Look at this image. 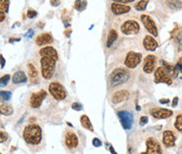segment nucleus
I'll use <instances>...</instances> for the list:
<instances>
[{
	"label": "nucleus",
	"mask_w": 182,
	"mask_h": 154,
	"mask_svg": "<svg viewBox=\"0 0 182 154\" xmlns=\"http://www.w3.org/2000/svg\"><path fill=\"white\" fill-rule=\"evenodd\" d=\"M23 139L30 146H39L43 140V132L39 125L30 124L23 129Z\"/></svg>",
	"instance_id": "f257e3e1"
},
{
	"label": "nucleus",
	"mask_w": 182,
	"mask_h": 154,
	"mask_svg": "<svg viewBox=\"0 0 182 154\" xmlns=\"http://www.w3.org/2000/svg\"><path fill=\"white\" fill-rule=\"evenodd\" d=\"M144 150L138 151L129 148V154H162L159 142L154 136H148L144 139Z\"/></svg>",
	"instance_id": "f03ea898"
},
{
	"label": "nucleus",
	"mask_w": 182,
	"mask_h": 154,
	"mask_svg": "<svg viewBox=\"0 0 182 154\" xmlns=\"http://www.w3.org/2000/svg\"><path fill=\"white\" fill-rule=\"evenodd\" d=\"M57 59L51 57H40L41 75L45 80L52 78L57 66Z\"/></svg>",
	"instance_id": "7ed1b4c3"
},
{
	"label": "nucleus",
	"mask_w": 182,
	"mask_h": 154,
	"mask_svg": "<svg viewBox=\"0 0 182 154\" xmlns=\"http://www.w3.org/2000/svg\"><path fill=\"white\" fill-rule=\"evenodd\" d=\"M130 73L125 68H116L111 73V75L109 76V84L110 87L119 86V85L126 83L129 79H130Z\"/></svg>",
	"instance_id": "20e7f679"
},
{
	"label": "nucleus",
	"mask_w": 182,
	"mask_h": 154,
	"mask_svg": "<svg viewBox=\"0 0 182 154\" xmlns=\"http://www.w3.org/2000/svg\"><path fill=\"white\" fill-rule=\"evenodd\" d=\"M139 23L134 19H127L120 25V31L123 35H136L139 33Z\"/></svg>",
	"instance_id": "39448f33"
},
{
	"label": "nucleus",
	"mask_w": 182,
	"mask_h": 154,
	"mask_svg": "<svg viewBox=\"0 0 182 154\" xmlns=\"http://www.w3.org/2000/svg\"><path fill=\"white\" fill-rule=\"evenodd\" d=\"M48 90L51 97L58 101H62L67 97V91L64 88V86L60 84L59 82H51L48 86Z\"/></svg>",
	"instance_id": "423d86ee"
},
{
	"label": "nucleus",
	"mask_w": 182,
	"mask_h": 154,
	"mask_svg": "<svg viewBox=\"0 0 182 154\" xmlns=\"http://www.w3.org/2000/svg\"><path fill=\"white\" fill-rule=\"evenodd\" d=\"M142 58V55L140 52H129L127 54L125 58V65L128 68H135L137 65L140 63Z\"/></svg>",
	"instance_id": "0eeeda50"
},
{
	"label": "nucleus",
	"mask_w": 182,
	"mask_h": 154,
	"mask_svg": "<svg viewBox=\"0 0 182 154\" xmlns=\"http://www.w3.org/2000/svg\"><path fill=\"white\" fill-rule=\"evenodd\" d=\"M64 145L67 149H75L79 145V137L75 132L67 130L64 133Z\"/></svg>",
	"instance_id": "6e6552de"
},
{
	"label": "nucleus",
	"mask_w": 182,
	"mask_h": 154,
	"mask_svg": "<svg viewBox=\"0 0 182 154\" xmlns=\"http://www.w3.org/2000/svg\"><path fill=\"white\" fill-rule=\"evenodd\" d=\"M140 19H141V22L144 23V27L147 28V31L154 37H157L158 36L157 26L155 24V21L152 19V17H150L149 15H141Z\"/></svg>",
	"instance_id": "1a4fd4ad"
},
{
	"label": "nucleus",
	"mask_w": 182,
	"mask_h": 154,
	"mask_svg": "<svg viewBox=\"0 0 182 154\" xmlns=\"http://www.w3.org/2000/svg\"><path fill=\"white\" fill-rule=\"evenodd\" d=\"M46 97H47V94H46L45 90H40V91H38V92H34V94H31L30 98V107H33V108L40 107L42 102H43Z\"/></svg>",
	"instance_id": "9d476101"
},
{
	"label": "nucleus",
	"mask_w": 182,
	"mask_h": 154,
	"mask_svg": "<svg viewBox=\"0 0 182 154\" xmlns=\"http://www.w3.org/2000/svg\"><path fill=\"white\" fill-rule=\"evenodd\" d=\"M117 115L123 128L126 130L131 129L132 125H133V114L128 111H118Z\"/></svg>",
	"instance_id": "9b49d317"
},
{
	"label": "nucleus",
	"mask_w": 182,
	"mask_h": 154,
	"mask_svg": "<svg viewBox=\"0 0 182 154\" xmlns=\"http://www.w3.org/2000/svg\"><path fill=\"white\" fill-rule=\"evenodd\" d=\"M155 82L156 83H167L168 85L172 84V79L168 76V73H165L164 68L162 66L158 67L156 70H155Z\"/></svg>",
	"instance_id": "f8f14e48"
},
{
	"label": "nucleus",
	"mask_w": 182,
	"mask_h": 154,
	"mask_svg": "<svg viewBox=\"0 0 182 154\" xmlns=\"http://www.w3.org/2000/svg\"><path fill=\"white\" fill-rule=\"evenodd\" d=\"M110 9H111V12L114 15H123L131 10V7L129 5L120 4L118 2H112Z\"/></svg>",
	"instance_id": "ddd939ff"
},
{
	"label": "nucleus",
	"mask_w": 182,
	"mask_h": 154,
	"mask_svg": "<svg viewBox=\"0 0 182 154\" xmlns=\"http://www.w3.org/2000/svg\"><path fill=\"white\" fill-rule=\"evenodd\" d=\"M39 56L40 57H51L55 59L59 60V54L58 50L54 48L52 46H44L39 50Z\"/></svg>",
	"instance_id": "4468645a"
},
{
	"label": "nucleus",
	"mask_w": 182,
	"mask_h": 154,
	"mask_svg": "<svg viewBox=\"0 0 182 154\" xmlns=\"http://www.w3.org/2000/svg\"><path fill=\"white\" fill-rule=\"evenodd\" d=\"M162 142L165 147H168V148L173 147L176 142V136H175V134H174V132L171 131V130H167V131L163 132Z\"/></svg>",
	"instance_id": "2eb2a0df"
},
{
	"label": "nucleus",
	"mask_w": 182,
	"mask_h": 154,
	"mask_svg": "<svg viewBox=\"0 0 182 154\" xmlns=\"http://www.w3.org/2000/svg\"><path fill=\"white\" fill-rule=\"evenodd\" d=\"M54 39H52V36L48 33H43L41 35L37 36L36 38V44L38 46H44V45H49L52 43Z\"/></svg>",
	"instance_id": "dca6fc26"
},
{
	"label": "nucleus",
	"mask_w": 182,
	"mask_h": 154,
	"mask_svg": "<svg viewBox=\"0 0 182 154\" xmlns=\"http://www.w3.org/2000/svg\"><path fill=\"white\" fill-rule=\"evenodd\" d=\"M155 63H156V57L153 55H149L144 60V71L147 73H151L155 68Z\"/></svg>",
	"instance_id": "f3484780"
},
{
	"label": "nucleus",
	"mask_w": 182,
	"mask_h": 154,
	"mask_svg": "<svg viewBox=\"0 0 182 154\" xmlns=\"http://www.w3.org/2000/svg\"><path fill=\"white\" fill-rule=\"evenodd\" d=\"M151 114L155 119H168L173 115V111L168 109H163V108H157L151 111Z\"/></svg>",
	"instance_id": "a211bd4d"
},
{
	"label": "nucleus",
	"mask_w": 182,
	"mask_h": 154,
	"mask_svg": "<svg viewBox=\"0 0 182 154\" xmlns=\"http://www.w3.org/2000/svg\"><path fill=\"white\" fill-rule=\"evenodd\" d=\"M142 44H144V48L147 50H149V52H153V50H155L158 47V42L153 38L152 36H149V35L144 38Z\"/></svg>",
	"instance_id": "6ab92c4d"
},
{
	"label": "nucleus",
	"mask_w": 182,
	"mask_h": 154,
	"mask_svg": "<svg viewBox=\"0 0 182 154\" xmlns=\"http://www.w3.org/2000/svg\"><path fill=\"white\" fill-rule=\"evenodd\" d=\"M129 97V92L127 90H119V91H116L114 94L112 95V102L114 104H117V103H120L123 101H125L128 99Z\"/></svg>",
	"instance_id": "aec40b11"
},
{
	"label": "nucleus",
	"mask_w": 182,
	"mask_h": 154,
	"mask_svg": "<svg viewBox=\"0 0 182 154\" xmlns=\"http://www.w3.org/2000/svg\"><path fill=\"white\" fill-rule=\"evenodd\" d=\"M12 81L14 84H21V83H25L27 81V77L26 73L23 70H18L13 75Z\"/></svg>",
	"instance_id": "412c9836"
},
{
	"label": "nucleus",
	"mask_w": 182,
	"mask_h": 154,
	"mask_svg": "<svg viewBox=\"0 0 182 154\" xmlns=\"http://www.w3.org/2000/svg\"><path fill=\"white\" fill-rule=\"evenodd\" d=\"M161 63H162V67L164 68L165 73H168V76L170 77L171 79H172V78H176V77H177L178 71H177V69H176L175 66L171 65L170 63L164 62V61H161Z\"/></svg>",
	"instance_id": "4be33fe9"
},
{
	"label": "nucleus",
	"mask_w": 182,
	"mask_h": 154,
	"mask_svg": "<svg viewBox=\"0 0 182 154\" xmlns=\"http://www.w3.org/2000/svg\"><path fill=\"white\" fill-rule=\"evenodd\" d=\"M117 37H118L117 31H115L114 28H111V30L109 31V34H108V36H107V42H106L107 47H111L112 44L114 43L115 41H116Z\"/></svg>",
	"instance_id": "5701e85b"
},
{
	"label": "nucleus",
	"mask_w": 182,
	"mask_h": 154,
	"mask_svg": "<svg viewBox=\"0 0 182 154\" xmlns=\"http://www.w3.org/2000/svg\"><path fill=\"white\" fill-rule=\"evenodd\" d=\"M27 69H28V76L31 81H36L38 80V76H39V71L37 69V67L33 63H28L27 64Z\"/></svg>",
	"instance_id": "b1692460"
},
{
	"label": "nucleus",
	"mask_w": 182,
	"mask_h": 154,
	"mask_svg": "<svg viewBox=\"0 0 182 154\" xmlns=\"http://www.w3.org/2000/svg\"><path fill=\"white\" fill-rule=\"evenodd\" d=\"M14 112V109L13 107L9 104H0V114H3V115H10L12 113Z\"/></svg>",
	"instance_id": "393cba45"
},
{
	"label": "nucleus",
	"mask_w": 182,
	"mask_h": 154,
	"mask_svg": "<svg viewBox=\"0 0 182 154\" xmlns=\"http://www.w3.org/2000/svg\"><path fill=\"white\" fill-rule=\"evenodd\" d=\"M81 125L84 127V128L90 130V131H93V127H92L90 119H89V118L87 115H82L81 116Z\"/></svg>",
	"instance_id": "a878e982"
},
{
	"label": "nucleus",
	"mask_w": 182,
	"mask_h": 154,
	"mask_svg": "<svg viewBox=\"0 0 182 154\" xmlns=\"http://www.w3.org/2000/svg\"><path fill=\"white\" fill-rule=\"evenodd\" d=\"M9 7H10V2L5 1V0H0V12L6 14L9 13Z\"/></svg>",
	"instance_id": "bb28decb"
},
{
	"label": "nucleus",
	"mask_w": 182,
	"mask_h": 154,
	"mask_svg": "<svg viewBox=\"0 0 182 154\" xmlns=\"http://www.w3.org/2000/svg\"><path fill=\"white\" fill-rule=\"evenodd\" d=\"M10 97H12V92L10 91H0V102L9 101Z\"/></svg>",
	"instance_id": "cd10ccee"
},
{
	"label": "nucleus",
	"mask_w": 182,
	"mask_h": 154,
	"mask_svg": "<svg viewBox=\"0 0 182 154\" xmlns=\"http://www.w3.org/2000/svg\"><path fill=\"white\" fill-rule=\"evenodd\" d=\"M175 128L178 130V131L182 132V113L181 114H178L177 118H176L175 121Z\"/></svg>",
	"instance_id": "c85d7f7f"
},
{
	"label": "nucleus",
	"mask_w": 182,
	"mask_h": 154,
	"mask_svg": "<svg viewBox=\"0 0 182 154\" xmlns=\"http://www.w3.org/2000/svg\"><path fill=\"white\" fill-rule=\"evenodd\" d=\"M168 5L170 7H172L173 10H179L182 7V2L181 1H168Z\"/></svg>",
	"instance_id": "c756f323"
},
{
	"label": "nucleus",
	"mask_w": 182,
	"mask_h": 154,
	"mask_svg": "<svg viewBox=\"0 0 182 154\" xmlns=\"http://www.w3.org/2000/svg\"><path fill=\"white\" fill-rule=\"evenodd\" d=\"M148 3H149V1H147V0H144V1H138L135 4V10H144L147 7Z\"/></svg>",
	"instance_id": "7c9ffc66"
},
{
	"label": "nucleus",
	"mask_w": 182,
	"mask_h": 154,
	"mask_svg": "<svg viewBox=\"0 0 182 154\" xmlns=\"http://www.w3.org/2000/svg\"><path fill=\"white\" fill-rule=\"evenodd\" d=\"M175 41H176V43H177V45L180 48H182V31H178L177 34H176V36H175Z\"/></svg>",
	"instance_id": "2f4dec72"
},
{
	"label": "nucleus",
	"mask_w": 182,
	"mask_h": 154,
	"mask_svg": "<svg viewBox=\"0 0 182 154\" xmlns=\"http://www.w3.org/2000/svg\"><path fill=\"white\" fill-rule=\"evenodd\" d=\"M86 4H87L86 1H76L75 3V7L78 10H80V12H81V10H85Z\"/></svg>",
	"instance_id": "473e14b6"
},
{
	"label": "nucleus",
	"mask_w": 182,
	"mask_h": 154,
	"mask_svg": "<svg viewBox=\"0 0 182 154\" xmlns=\"http://www.w3.org/2000/svg\"><path fill=\"white\" fill-rule=\"evenodd\" d=\"M10 75H5V76L2 77V78H0V87L6 86L10 82Z\"/></svg>",
	"instance_id": "72a5a7b5"
},
{
	"label": "nucleus",
	"mask_w": 182,
	"mask_h": 154,
	"mask_svg": "<svg viewBox=\"0 0 182 154\" xmlns=\"http://www.w3.org/2000/svg\"><path fill=\"white\" fill-rule=\"evenodd\" d=\"M7 139H9V135L6 132L0 131V143H4L5 140H7Z\"/></svg>",
	"instance_id": "f704fd0d"
},
{
	"label": "nucleus",
	"mask_w": 182,
	"mask_h": 154,
	"mask_svg": "<svg viewBox=\"0 0 182 154\" xmlns=\"http://www.w3.org/2000/svg\"><path fill=\"white\" fill-rule=\"evenodd\" d=\"M175 67H176V69H177V70H179L180 73H182V57L177 61V64H176Z\"/></svg>",
	"instance_id": "c9c22d12"
},
{
	"label": "nucleus",
	"mask_w": 182,
	"mask_h": 154,
	"mask_svg": "<svg viewBox=\"0 0 182 154\" xmlns=\"http://www.w3.org/2000/svg\"><path fill=\"white\" fill-rule=\"evenodd\" d=\"M72 109H75L76 111H80L83 109V106H82L80 103H73L72 104Z\"/></svg>",
	"instance_id": "e433bc0d"
},
{
	"label": "nucleus",
	"mask_w": 182,
	"mask_h": 154,
	"mask_svg": "<svg viewBox=\"0 0 182 154\" xmlns=\"http://www.w3.org/2000/svg\"><path fill=\"white\" fill-rule=\"evenodd\" d=\"M37 16V12L36 10H30L27 12V17L30 18V19H31V18H35Z\"/></svg>",
	"instance_id": "4c0bfd02"
},
{
	"label": "nucleus",
	"mask_w": 182,
	"mask_h": 154,
	"mask_svg": "<svg viewBox=\"0 0 182 154\" xmlns=\"http://www.w3.org/2000/svg\"><path fill=\"white\" fill-rule=\"evenodd\" d=\"M92 145L94 146V147H101L102 146V142L99 140V139H93V140H92Z\"/></svg>",
	"instance_id": "58836bf2"
},
{
	"label": "nucleus",
	"mask_w": 182,
	"mask_h": 154,
	"mask_svg": "<svg viewBox=\"0 0 182 154\" xmlns=\"http://www.w3.org/2000/svg\"><path fill=\"white\" fill-rule=\"evenodd\" d=\"M147 123H148V118H147V116H141L139 124H140L141 126H144V125H146Z\"/></svg>",
	"instance_id": "ea45409f"
},
{
	"label": "nucleus",
	"mask_w": 182,
	"mask_h": 154,
	"mask_svg": "<svg viewBox=\"0 0 182 154\" xmlns=\"http://www.w3.org/2000/svg\"><path fill=\"white\" fill-rule=\"evenodd\" d=\"M5 17H6V16H5V14H3V13L0 12V23L3 22V21L5 20Z\"/></svg>",
	"instance_id": "a19ab883"
},
{
	"label": "nucleus",
	"mask_w": 182,
	"mask_h": 154,
	"mask_svg": "<svg viewBox=\"0 0 182 154\" xmlns=\"http://www.w3.org/2000/svg\"><path fill=\"white\" fill-rule=\"evenodd\" d=\"M118 3H131L133 2V0H120V1H116Z\"/></svg>",
	"instance_id": "79ce46f5"
},
{
	"label": "nucleus",
	"mask_w": 182,
	"mask_h": 154,
	"mask_svg": "<svg viewBox=\"0 0 182 154\" xmlns=\"http://www.w3.org/2000/svg\"><path fill=\"white\" fill-rule=\"evenodd\" d=\"M170 102V101H168V99L165 100V99H162V100H160V103H161V104H168V103Z\"/></svg>",
	"instance_id": "37998d69"
},
{
	"label": "nucleus",
	"mask_w": 182,
	"mask_h": 154,
	"mask_svg": "<svg viewBox=\"0 0 182 154\" xmlns=\"http://www.w3.org/2000/svg\"><path fill=\"white\" fill-rule=\"evenodd\" d=\"M177 103H178V98H175L173 101V106H176L177 105Z\"/></svg>",
	"instance_id": "c03bdc74"
},
{
	"label": "nucleus",
	"mask_w": 182,
	"mask_h": 154,
	"mask_svg": "<svg viewBox=\"0 0 182 154\" xmlns=\"http://www.w3.org/2000/svg\"><path fill=\"white\" fill-rule=\"evenodd\" d=\"M109 149H110V152H111L112 154H117V153L114 151V149H113V147H111V146H110V147H109Z\"/></svg>",
	"instance_id": "a18cd8bd"
},
{
	"label": "nucleus",
	"mask_w": 182,
	"mask_h": 154,
	"mask_svg": "<svg viewBox=\"0 0 182 154\" xmlns=\"http://www.w3.org/2000/svg\"><path fill=\"white\" fill-rule=\"evenodd\" d=\"M33 34H34V31H30L27 33V35H26V36H27V37H30L31 35H33Z\"/></svg>",
	"instance_id": "49530a36"
},
{
	"label": "nucleus",
	"mask_w": 182,
	"mask_h": 154,
	"mask_svg": "<svg viewBox=\"0 0 182 154\" xmlns=\"http://www.w3.org/2000/svg\"><path fill=\"white\" fill-rule=\"evenodd\" d=\"M51 3H52V5H58V4H59V2H56V1H51Z\"/></svg>",
	"instance_id": "de8ad7c7"
},
{
	"label": "nucleus",
	"mask_w": 182,
	"mask_h": 154,
	"mask_svg": "<svg viewBox=\"0 0 182 154\" xmlns=\"http://www.w3.org/2000/svg\"><path fill=\"white\" fill-rule=\"evenodd\" d=\"M0 154H2V153H1V152H0Z\"/></svg>",
	"instance_id": "09e8293b"
}]
</instances>
